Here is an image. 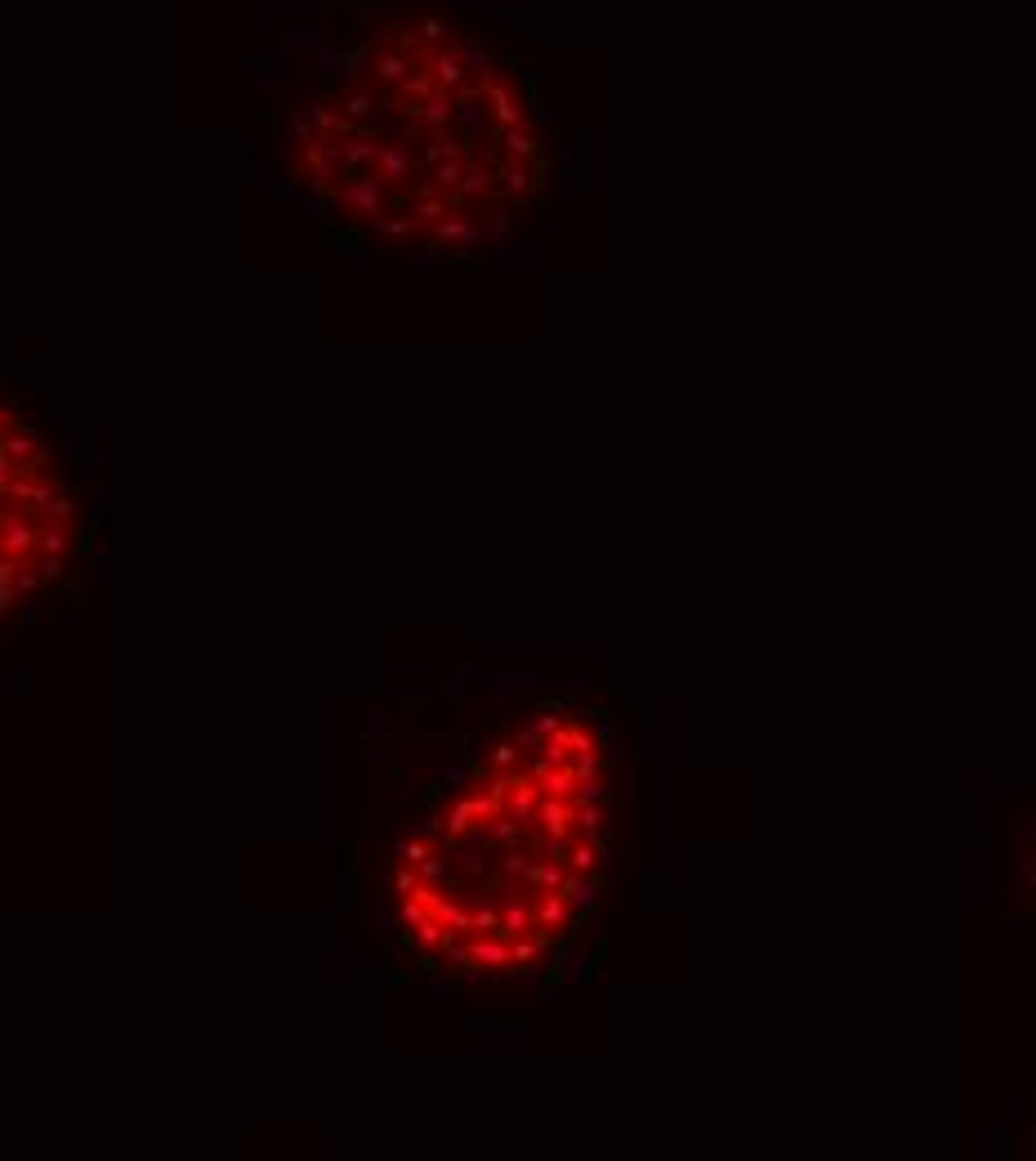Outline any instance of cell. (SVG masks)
<instances>
[{
	"label": "cell",
	"instance_id": "obj_1",
	"mask_svg": "<svg viewBox=\"0 0 1036 1161\" xmlns=\"http://www.w3.org/2000/svg\"><path fill=\"white\" fill-rule=\"evenodd\" d=\"M509 68L442 14L322 10L264 68L278 170L358 250H402L416 268L509 250L518 215L550 210L554 121Z\"/></svg>",
	"mask_w": 1036,
	"mask_h": 1161
},
{
	"label": "cell",
	"instance_id": "obj_2",
	"mask_svg": "<svg viewBox=\"0 0 1036 1161\" xmlns=\"http://www.w3.org/2000/svg\"><path fill=\"white\" fill-rule=\"evenodd\" d=\"M612 840L608 728L572 702L518 710L398 840L389 862L398 943L438 978L532 983L586 934Z\"/></svg>",
	"mask_w": 1036,
	"mask_h": 1161
},
{
	"label": "cell",
	"instance_id": "obj_3",
	"mask_svg": "<svg viewBox=\"0 0 1036 1161\" xmlns=\"http://www.w3.org/2000/svg\"><path fill=\"white\" fill-rule=\"evenodd\" d=\"M81 491L41 420L0 398V617L63 586L81 554Z\"/></svg>",
	"mask_w": 1036,
	"mask_h": 1161
}]
</instances>
